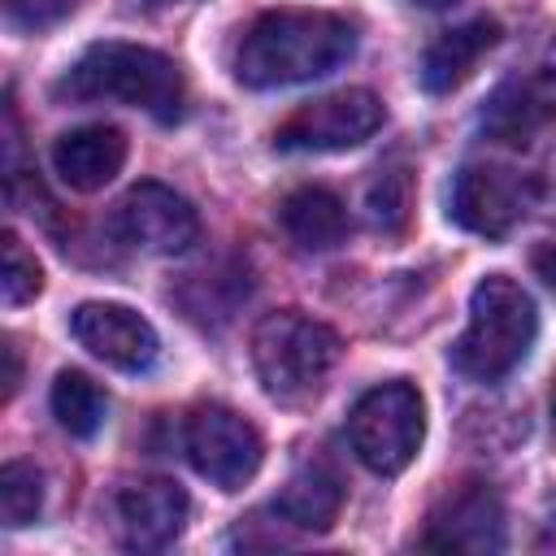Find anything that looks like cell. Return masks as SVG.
I'll return each mask as SVG.
<instances>
[{"label": "cell", "mask_w": 556, "mask_h": 556, "mask_svg": "<svg viewBox=\"0 0 556 556\" xmlns=\"http://www.w3.org/2000/svg\"><path fill=\"white\" fill-rule=\"evenodd\" d=\"M0 356H4V400H13L17 387H22V356H17V343L4 339V343H0Z\"/></svg>", "instance_id": "603a6c76"}, {"label": "cell", "mask_w": 556, "mask_h": 556, "mask_svg": "<svg viewBox=\"0 0 556 556\" xmlns=\"http://www.w3.org/2000/svg\"><path fill=\"white\" fill-rule=\"evenodd\" d=\"M539 308L521 282L508 274H486L469 295V326L452 343V365L469 382L508 378L534 348Z\"/></svg>", "instance_id": "3957f363"}, {"label": "cell", "mask_w": 556, "mask_h": 556, "mask_svg": "<svg viewBox=\"0 0 556 556\" xmlns=\"http://www.w3.org/2000/svg\"><path fill=\"white\" fill-rule=\"evenodd\" d=\"M52 417L61 421V430H70L74 439H91L100 434L104 417H109V400L104 391L83 374V369H61L52 391H48Z\"/></svg>", "instance_id": "ac0fdd59"}, {"label": "cell", "mask_w": 556, "mask_h": 556, "mask_svg": "<svg viewBox=\"0 0 556 556\" xmlns=\"http://www.w3.org/2000/svg\"><path fill=\"white\" fill-rule=\"evenodd\" d=\"M547 122V100L534 83H508L500 87L482 109V130L500 143H526Z\"/></svg>", "instance_id": "e0dca14e"}, {"label": "cell", "mask_w": 556, "mask_h": 556, "mask_svg": "<svg viewBox=\"0 0 556 556\" xmlns=\"http://www.w3.org/2000/svg\"><path fill=\"white\" fill-rule=\"evenodd\" d=\"M278 226L300 252H330L348 239V208L326 187H295L278 204Z\"/></svg>", "instance_id": "2e32d148"}, {"label": "cell", "mask_w": 556, "mask_h": 556, "mask_svg": "<svg viewBox=\"0 0 556 556\" xmlns=\"http://www.w3.org/2000/svg\"><path fill=\"white\" fill-rule=\"evenodd\" d=\"M430 552H500L504 547V504L486 482H465L447 491L421 534Z\"/></svg>", "instance_id": "8fae6325"}, {"label": "cell", "mask_w": 556, "mask_h": 556, "mask_svg": "<svg viewBox=\"0 0 556 556\" xmlns=\"http://www.w3.org/2000/svg\"><path fill=\"white\" fill-rule=\"evenodd\" d=\"M539 547H556V500H552V513H547V521H543V539H539Z\"/></svg>", "instance_id": "d4e9b609"}, {"label": "cell", "mask_w": 556, "mask_h": 556, "mask_svg": "<svg viewBox=\"0 0 556 556\" xmlns=\"http://www.w3.org/2000/svg\"><path fill=\"white\" fill-rule=\"evenodd\" d=\"M78 9V0H4V17L13 30H48L56 22H65Z\"/></svg>", "instance_id": "7402d4cb"}, {"label": "cell", "mask_w": 556, "mask_h": 556, "mask_svg": "<svg viewBox=\"0 0 556 556\" xmlns=\"http://www.w3.org/2000/svg\"><path fill=\"white\" fill-rule=\"evenodd\" d=\"M552 421H556V382H552Z\"/></svg>", "instance_id": "4316f807"}, {"label": "cell", "mask_w": 556, "mask_h": 556, "mask_svg": "<svg viewBox=\"0 0 556 556\" xmlns=\"http://www.w3.org/2000/svg\"><path fill=\"white\" fill-rule=\"evenodd\" d=\"M70 334L104 365L122 374H143L156 361V330L148 317H139L126 304L113 300H87L70 313Z\"/></svg>", "instance_id": "30bf717a"}, {"label": "cell", "mask_w": 556, "mask_h": 556, "mask_svg": "<svg viewBox=\"0 0 556 556\" xmlns=\"http://www.w3.org/2000/svg\"><path fill=\"white\" fill-rule=\"evenodd\" d=\"M365 208H369V222L374 230L382 235H400L408 226V208H413V174L408 169H382L369 191H365Z\"/></svg>", "instance_id": "ffe728a7"}, {"label": "cell", "mask_w": 556, "mask_h": 556, "mask_svg": "<svg viewBox=\"0 0 556 556\" xmlns=\"http://www.w3.org/2000/svg\"><path fill=\"white\" fill-rule=\"evenodd\" d=\"M348 439L365 469L395 478L413 465L426 439V400L413 382L391 378L369 387L348 413Z\"/></svg>", "instance_id": "5b68a950"}, {"label": "cell", "mask_w": 556, "mask_h": 556, "mask_svg": "<svg viewBox=\"0 0 556 556\" xmlns=\"http://www.w3.org/2000/svg\"><path fill=\"white\" fill-rule=\"evenodd\" d=\"M382 117H387V109L374 91L348 87V91L308 100L287 122H278L274 148H282V152H343V148L365 143L382 126Z\"/></svg>", "instance_id": "52a82bcc"}, {"label": "cell", "mask_w": 556, "mask_h": 556, "mask_svg": "<svg viewBox=\"0 0 556 556\" xmlns=\"http://www.w3.org/2000/svg\"><path fill=\"white\" fill-rule=\"evenodd\" d=\"M356 52V30L339 13L326 9H274L261 13L239 48H235V78L243 87H295L326 78Z\"/></svg>", "instance_id": "6da1fadb"}, {"label": "cell", "mask_w": 556, "mask_h": 556, "mask_svg": "<svg viewBox=\"0 0 556 556\" xmlns=\"http://www.w3.org/2000/svg\"><path fill=\"white\" fill-rule=\"evenodd\" d=\"M274 513L291 526V530H308V534H326L339 513H343V478L330 460H304L287 486L278 491Z\"/></svg>", "instance_id": "9a60e30c"}, {"label": "cell", "mask_w": 556, "mask_h": 556, "mask_svg": "<svg viewBox=\"0 0 556 556\" xmlns=\"http://www.w3.org/2000/svg\"><path fill=\"white\" fill-rule=\"evenodd\" d=\"M113 235L139 252L174 256L187 252L200 239V217L191 200H182L165 182H139L130 187L113 208Z\"/></svg>", "instance_id": "9c48e42d"}, {"label": "cell", "mask_w": 556, "mask_h": 556, "mask_svg": "<svg viewBox=\"0 0 556 556\" xmlns=\"http://www.w3.org/2000/svg\"><path fill=\"white\" fill-rule=\"evenodd\" d=\"M495 43H500V22L495 17H473L465 26H452V30L434 35L430 48L421 52V87L430 96L456 91Z\"/></svg>", "instance_id": "5bb4252c"}, {"label": "cell", "mask_w": 556, "mask_h": 556, "mask_svg": "<svg viewBox=\"0 0 556 556\" xmlns=\"http://www.w3.org/2000/svg\"><path fill=\"white\" fill-rule=\"evenodd\" d=\"M182 452H187L191 469L204 482H213L217 491H243L265 460L261 430L226 404H195L187 413Z\"/></svg>", "instance_id": "8992f818"}, {"label": "cell", "mask_w": 556, "mask_h": 556, "mask_svg": "<svg viewBox=\"0 0 556 556\" xmlns=\"http://www.w3.org/2000/svg\"><path fill=\"white\" fill-rule=\"evenodd\" d=\"M52 96L70 100V104L117 100V104L143 109L156 122H178L182 100H187V83H182V70L174 65V56L143 48V43L104 39V43H91L56 78Z\"/></svg>", "instance_id": "7a4b0ae2"}, {"label": "cell", "mask_w": 556, "mask_h": 556, "mask_svg": "<svg viewBox=\"0 0 556 556\" xmlns=\"http://www.w3.org/2000/svg\"><path fill=\"white\" fill-rule=\"evenodd\" d=\"M530 208V178L508 165H465L447 191V217L482 239H504Z\"/></svg>", "instance_id": "ba28073f"}, {"label": "cell", "mask_w": 556, "mask_h": 556, "mask_svg": "<svg viewBox=\"0 0 556 556\" xmlns=\"http://www.w3.org/2000/svg\"><path fill=\"white\" fill-rule=\"evenodd\" d=\"M122 165H126V135L104 122L65 130L52 143V169L70 191H100L122 174Z\"/></svg>", "instance_id": "4fadbf2b"}, {"label": "cell", "mask_w": 556, "mask_h": 556, "mask_svg": "<svg viewBox=\"0 0 556 556\" xmlns=\"http://www.w3.org/2000/svg\"><path fill=\"white\" fill-rule=\"evenodd\" d=\"M0 252H4V265H0V300L9 308H17V304H26V300H35L43 291V269H39L35 252L13 230H4Z\"/></svg>", "instance_id": "44dd1931"}, {"label": "cell", "mask_w": 556, "mask_h": 556, "mask_svg": "<svg viewBox=\"0 0 556 556\" xmlns=\"http://www.w3.org/2000/svg\"><path fill=\"white\" fill-rule=\"evenodd\" d=\"M187 508H191L187 491L169 478H139V482L122 486L117 521H122L126 547H139V552L169 547L187 526Z\"/></svg>", "instance_id": "7c38bea8"}, {"label": "cell", "mask_w": 556, "mask_h": 556, "mask_svg": "<svg viewBox=\"0 0 556 556\" xmlns=\"http://www.w3.org/2000/svg\"><path fill=\"white\" fill-rule=\"evenodd\" d=\"M413 4H421V9H452V4H460V0H413Z\"/></svg>", "instance_id": "484cf974"}, {"label": "cell", "mask_w": 556, "mask_h": 556, "mask_svg": "<svg viewBox=\"0 0 556 556\" xmlns=\"http://www.w3.org/2000/svg\"><path fill=\"white\" fill-rule=\"evenodd\" d=\"M43 508V478L30 460H9L0 469V521L9 530H22Z\"/></svg>", "instance_id": "d6986e66"}, {"label": "cell", "mask_w": 556, "mask_h": 556, "mask_svg": "<svg viewBox=\"0 0 556 556\" xmlns=\"http://www.w3.org/2000/svg\"><path fill=\"white\" fill-rule=\"evenodd\" d=\"M530 269H534V278H543V287L556 291V243H539L530 252Z\"/></svg>", "instance_id": "cb8c5ba5"}, {"label": "cell", "mask_w": 556, "mask_h": 556, "mask_svg": "<svg viewBox=\"0 0 556 556\" xmlns=\"http://www.w3.org/2000/svg\"><path fill=\"white\" fill-rule=\"evenodd\" d=\"M339 352H343L339 334L300 308L265 313L252 330V369H256L265 395L282 400V404H300V400L317 395L326 374L334 369Z\"/></svg>", "instance_id": "277c9868"}]
</instances>
